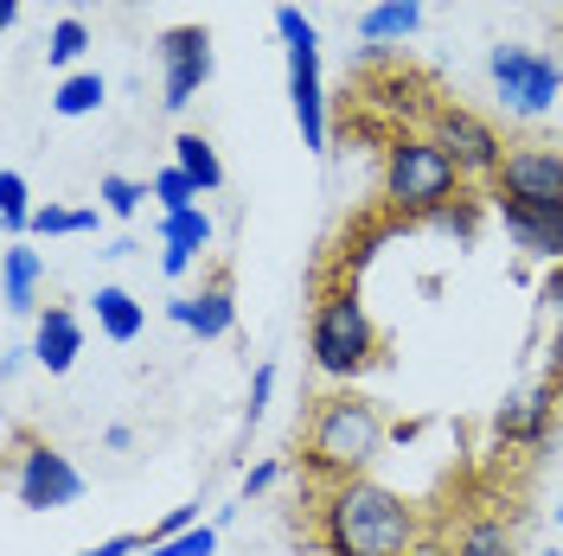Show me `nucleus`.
<instances>
[{
  "instance_id": "a878e982",
  "label": "nucleus",
  "mask_w": 563,
  "mask_h": 556,
  "mask_svg": "<svg viewBox=\"0 0 563 556\" xmlns=\"http://www.w3.org/2000/svg\"><path fill=\"white\" fill-rule=\"evenodd\" d=\"M147 556H218V524H192L179 537H161V544H147Z\"/></svg>"
},
{
  "instance_id": "e433bc0d",
  "label": "nucleus",
  "mask_w": 563,
  "mask_h": 556,
  "mask_svg": "<svg viewBox=\"0 0 563 556\" xmlns=\"http://www.w3.org/2000/svg\"><path fill=\"white\" fill-rule=\"evenodd\" d=\"M410 556H455V544H449V537H422Z\"/></svg>"
},
{
  "instance_id": "9b49d317",
  "label": "nucleus",
  "mask_w": 563,
  "mask_h": 556,
  "mask_svg": "<svg viewBox=\"0 0 563 556\" xmlns=\"http://www.w3.org/2000/svg\"><path fill=\"white\" fill-rule=\"evenodd\" d=\"M558 378L531 383L519 397H506L499 410H493V442L499 448H544V435H551V416H558Z\"/></svg>"
},
{
  "instance_id": "4468645a",
  "label": "nucleus",
  "mask_w": 563,
  "mask_h": 556,
  "mask_svg": "<svg viewBox=\"0 0 563 556\" xmlns=\"http://www.w3.org/2000/svg\"><path fill=\"white\" fill-rule=\"evenodd\" d=\"M38 276H45V256H38L26 237H13L7 256H0V301H7V313L38 308Z\"/></svg>"
},
{
  "instance_id": "393cba45",
  "label": "nucleus",
  "mask_w": 563,
  "mask_h": 556,
  "mask_svg": "<svg viewBox=\"0 0 563 556\" xmlns=\"http://www.w3.org/2000/svg\"><path fill=\"white\" fill-rule=\"evenodd\" d=\"M147 186H154V199H161V218H167V211H192L199 199H206V192H199L192 179L179 174V167H161V174L147 179Z\"/></svg>"
},
{
  "instance_id": "6ab92c4d",
  "label": "nucleus",
  "mask_w": 563,
  "mask_h": 556,
  "mask_svg": "<svg viewBox=\"0 0 563 556\" xmlns=\"http://www.w3.org/2000/svg\"><path fill=\"white\" fill-rule=\"evenodd\" d=\"M103 103H109V77L103 70H70V77H58V90H52V109H58L65 122L97 115Z\"/></svg>"
},
{
  "instance_id": "58836bf2",
  "label": "nucleus",
  "mask_w": 563,
  "mask_h": 556,
  "mask_svg": "<svg viewBox=\"0 0 563 556\" xmlns=\"http://www.w3.org/2000/svg\"><path fill=\"white\" fill-rule=\"evenodd\" d=\"M20 26V0H0V33H13Z\"/></svg>"
},
{
  "instance_id": "bb28decb",
  "label": "nucleus",
  "mask_w": 563,
  "mask_h": 556,
  "mask_svg": "<svg viewBox=\"0 0 563 556\" xmlns=\"http://www.w3.org/2000/svg\"><path fill=\"white\" fill-rule=\"evenodd\" d=\"M276 38H282V45H320L314 20H308L295 0H282V7H276Z\"/></svg>"
},
{
  "instance_id": "f8f14e48",
  "label": "nucleus",
  "mask_w": 563,
  "mask_h": 556,
  "mask_svg": "<svg viewBox=\"0 0 563 556\" xmlns=\"http://www.w3.org/2000/svg\"><path fill=\"white\" fill-rule=\"evenodd\" d=\"M493 218L531 263H563V205H526V199H493Z\"/></svg>"
},
{
  "instance_id": "7c9ffc66",
  "label": "nucleus",
  "mask_w": 563,
  "mask_h": 556,
  "mask_svg": "<svg viewBox=\"0 0 563 556\" xmlns=\"http://www.w3.org/2000/svg\"><path fill=\"white\" fill-rule=\"evenodd\" d=\"M192 524H199V505H174L167 519L147 531V544H161V537H179V531H192Z\"/></svg>"
},
{
  "instance_id": "0eeeda50",
  "label": "nucleus",
  "mask_w": 563,
  "mask_h": 556,
  "mask_svg": "<svg viewBox=\"0 0 563 556\" xmlns=\"http://www.w3.org/2000/svg\"><path fill=\"white\" fill-rule=\"evenodd\" d=\"M13 499L26 512H65V505L84 499V474H77V460L65 448L20 442V454H13Z\"/></svg>"
},
{
  "instance_id": "ea45409f",
  "label": "nucleus",
  "mask_w": 563,
  "mask_h": 556,
  "mask_svg": "<svg viewBox=\"0 0 563 556\" xmlns=\"http://www.w3.org/2000/svg\"><path fill=\"white\" fill-rule=\"evenodd\" d=\"M558 524H563V487H558Z\"/></svg>"
},
{
  "instance_id": "6e6552de",
  "label": "nucleus",
  "mask_w": 563,
  "mask_h": 556,
  "mask_svg": "<svg viewBox=\"0 0 563 556\" xmlns=\"http://www.w3.org/2000/svg\"><path fill=\"white\" fill-rule=\"evenodd\" d=\"M154 52H161V103L179 115L211 84V33L206 26H167L154 38Z\"/></svg>"
},
{
  "instance_id": "72a5a7b5",
  "label": "nucleus",
  "mask_w": 563,
  "mask_h": 556,
  "mask_svg": "<svg viewBox=\"0 0 563 556\" xmlns=\"http://www.w3.org/2000/svg\"><path fill=\"white\" fill-rule=\"evenodd\" d=\"M192 263H199L192 249H174V244H161V276H167V281H186V276H192Z\"/></svg>"
},
{
  "instance_id": "37998d69",
  "label": "nucleus",
  "mask_w": 563,
  "mask_h": 556,
  "mask_svg": "<svg viewBox=\"0 0 563 556\" xmlns=\"http://www.w3.org/2000/svg\"><path fill=\"white\" fill-rule=\"evenodd\" d=\"M135 7H141V0H135Z\"/></svg>"
},
{
  "instance_id": "aec40b11",
  "label": "nucleus",
  "mask_w": 563,
  "mask_h": 556,
  "mask_svg": "<svg viewBox=\"0 0 563 556\" xmlns=\"http://www.w3.org/2000/svg\"><path fill=\"white\" fill-rule=\"evenodd\" d=\"M174 167L192 179L199 192H218V186H224V160H218V147H211L206 135H192V129L174 135Z\"/></svg>"
},
{
  "instance_id": "2eb2a0df",
  "label": "nucleus",
  "mask_w": 563,
  "mask_h": 556,
  "mask_svg": "<svg viewBox=\"0 0 563 556\" xmlns=\"http://www.w3.org/2000/svg\"><path fill=\"white\" fill-rule=\"evenodd\" d=\"M90 313H97V333L115 340V346H135L141 326H147V308H141L129 288H115V281H103V288L90 294Z\"/></svg>"
},
{
  "instance_id": "c85d7f7f",
  "label": "nucleus",
  "mask_w": 563,
  "mask_h": 556,
  "mask_svg": "<svg viewBox=\"0 0 563 556\" xmlns=\"http://www.w3.org/2000/svg\"><path fill=\"white\" fill-rule=\"evenodd\" d=\"M474 218H481V211H474V199L461 192L455 205H442L435 218H429V224H435V231H449V237H461V244H467V237H474Z\"/></svg>"
},
{
  "instance_id": "9d476101",
  "label": "nucleus",
  "mask_w": 563,
  "mask_h": 556,
  "mask_svg": "<svg viewBox=\"0 0 563 556\" xmlns=\"http://www.w3.org/2000/svg\"><path fill=\"white\" fill-rule=\"evenodd\" d=\"M288 52V109L308 154H327L333 122H327V77H320V45H282Z\"/></svg>"
},
{
  "instance_id": "a19ab883",
  "label": "nucleus",
  "mask_w": 563,
  "mask_h": 556,
  "mask_svg": "<svg viewBox=\"0 0 563 556\" xmlns=\"http://www.w3.org/2000/svg\"><path fill=\"white\" fill-rule=\"evenodd\" d=\"M558 38H563V13H558Z\"/></svg>"
},
{
  "instance_id": "7ed1b4c3",
  "label": "nucleus",
  "mask_w": 563,
  "mask_h": 556,
  "mask_svg": "<svg viewBox=\"0 0 563 556\" xmlns=\"http://www.w3.org/2000/svg\"><path fill=\"white\" fill-rule=\"evenodd\" d=\"M461 167L449 160V147L429 129H390L385 135V160H378V199L390 218H435L442 205L461 199Z\"/></svg>"
},
{
  "instance_id": "2f4dec72",
  "label": "nucleus",
  "mask_w": 563,
  "mask_h": 556,
  "mask_svg": "<svg viewBox=\"0 0 563 556\" xmlns=\"http://www.w3.org/2000/svg\"><path fill=\"white\" fill-rule=\"evenodd\" d=\"M276 480H282V460H256L244 474V499H263V492H276Z\"/></svg>"
},
{
  "instance_id": "c9c22d12",
  "label": "nucleus",
  "mask_w": 563,
  "mask_h": 556,
  "mask_svg": "<svg viewBox=\"0 0 563 556\" xmlns=\"http://www.w3.org/2000/svg\"><path fill=\"white\" fill-rule=\"evenodd\" d=\"M167 320H174V326H192V294H174V301H167Z\"/></svg>"
},
{
  "instance_id": "20e7f679",
  "label": "nucleus",
  "mask_w": 563,
  "mask_h": 556,
  "mask_svg": "<svg viewBox=\"0 0 563 556\" xmlns=\"http://www.w3.org/2000/svg\"><path fill=\"white\" fill-rule=\"evenodd\" d=\"M308 358H314L320 378L340 383V390H352V383L385 358L378 320L365 313V301H358V288H352V281L320 288L314 313H308Z\"/></svg>"
},
{
  "instance_id": "dca6fc26",
  "label": "nucleus",
  "mask_w": 563,
  "mask_h": 556,
  "mask_svg": "<svg viewBox=\"0 0 563 556\" xmlns=\"http://www.w3.org/2000/svg\"><path fill=\"white\" fill-rule=\"evenodd\" d=\"M449 544H455V556H519L512 519H499V512H467Z\"/></svg>"
},
{
  "instance_id": "4c0bfd02",
  "label": "nucleus",
  "mask_w": 563,
  "mask_h": 556,
  "mask_svg": "<svg viewBox=\"0 0 563 556\" xmlns=\"http://www.w3.org/2000/svg\"><path fill=\"white\" fill-rule=\"evenodd\" d=\"M20 365H26V346H7V352H0V378H13Z\"/></svg>"
},
{
  "instance_id": "4be33fe9",
  "label": "nucleus",
  "mask_w": 563,
  "mask_h": 556,
  "mask_svg": "<svg viewBox=\"0 0 563 556\" xmlns=\"http://www.w3.org/2000/svg\"><path fill=\"white\" fill-rule=\"evenodd\" d=\"M211 237H218V224H211V211H206V205L167 211V218H161V244H174V249H192V256H206Z\"/></svg>"
},
{
  "instance_id": "5701e85b",
  "label": "nucleus",
  "mask_w": 563,
  "mask_h": 556,
  "mask_svg": "<svg viewBox=\"0 0 563 556\" xmlns=\"http://www.w3.org/2000/svg\"><path fill=\"white\" fill-rule=\"evenodd\" d=\"M84 52H90V26H84V20H58V26L45 33V65L65 70V77H70V65H77Z\"/></svg>"
},
{
  "instance_id": "423d86ee",
  "label": "nucleus",
  "mask_w": 563,
  "mask_h": 556,
  "mask_svg": "<svg viewBox=\"0 0 563 556\" xmlns=\"http://www.w3.org/2000/svg\"><path fill=\"white\" fill-rule=\"evenodd\" d=\"M422 129L449 147V160L461 167V179H487V186H493L499 167H506V154H512L487 115H474V109H461V103H435Z\"/></svg>"
},
{
  "instance_id": "f704fd0d",
  "label": "nucleus",
  "mask_w": 563,
  "mask_h": 556,
  "mask_svg": "<svg viewBox=\"0 0 563 556\" xmlns=\"http://www.w3.org/2000/svg\"><path fill=\"white\" fill-rule=\"evenodd\" d=\"M109 448L122 454V448H135V429H129V422H109V435H103Z\"/></svg>"
},
{
  "instance_id": "b1692460",
  "label": "nucleus",
  "mask_w": 563,
  "mask_h": 556,
  "mask_svg": "<svg viewBox=\"0 0 563 556\" xmlns=\"http://www.w3.org/2000/svg\"><path fill=\"white\" fill-rule=\"evenodd\" d=\"M97 199H103L109 218H135L141 199H154V186H141V179L129 174H103V186H97Z\"/></svg>"
},
{
  "instance_id": "79ce46f5",
  "label": "nucleus",
  "mask_w": 563,
  "mask_h": 556,
  "mask_svg": "<svg viewBox=\"0 0 563 556\" xmlns=\"http://www.w3.org/2000/svg\"><path fill=\"white\" fill-rule=\"evenodd\" d=\"M544 556H558V551H544Z\"/></svg>"
},
{
  "instance_id": "c756f323",
  "label": "nucleus",
  "mask_w": 563,
  "mask_h": 556,
  "mask_svg": "<svg viewBox=\"0 0 563 556\" xmlns=\"http://www.w3.org/2000/svg\"><path fill=\"white\" fill-rule=\"evenodd\" d=\"M538 308H544V320H551V333L563 340V263L544 269V281H538Z\"/></svg>"
},
{
  "instance_id": "a211bd4d",
  "label": "nucleus",
  "mask_w": 563,
  "mask_h": 556,
  "mask_svg": "<svg viewBox=\"0 0 563 556\" xmlns=\"http://www.w3.org/2000/svg\"><path fill=\"white\" fill-rule=\"evenodd\" d=\"M231 326H238V301H231V276L218 269V276L192 294V326H186V333H199V340H224Z\"/></svg>"
},
{
  "instance_id": "ddd939ff",
  "label": "nucleus",
  "mask_w": 563,
  "mask_h": 556,
  "mask_svg": "<svg viewBox=\"0 0 563 556\" xmlns=\"http://www.w3.org/2000/svg\"><path fill=\"white\" fill-rule=\"evenodd\" d=\"M84 352V320L70 308H45L38 313V333H33V358L45 365V378H65Z\"/></svg>"
},
{
  "instance_id": "f257e3e1",
  "label": "nucleus",
  "mask_w": 563,
  "mask_h": 556,
  "mask_svg": "<svg viewBox=\"0 0 563 556\" xmlns=\"http://www.w3.org/2000/svg\"><path fill=\"white\" fill-rule=\"evenodd\" d=\"M314 544L320 556H410L422 544V512L372 474L333 480L314 499Z\"/></svg>"
},
{
  "instance_id": "cd10ccee",
  "label": "nucleus",
  "mask_w": 563,
  "mask_h": 556,
  "mask_svg": "<svg viewBox=\"0 0 563 556\" xmlns=\"http://www.w3.org/2000/svg\"><path fill=\"white\" fill-rule=\"evenodd\" d=\"M269 397H276V365L263 358L256 365V378H250V403H244V429H256V422L269 416Z\"/></svg>"
},
{
  "instance_id": "412c9836",
  "label": "nucleus",
  "mask_w": 563,
  "mask_h": 556,
  "mask_svg": "<svg viewBox=\"0 0 563 556\" xmlns=\"http://www.w3.org/2000/svg\"><path fill=\"white\" fill-rule=\"evenodd\" d=\"M33 186H26V174H20V167H7V174H0V231H7V244H13V237H26V231H33Z\"/></svg>"
},
{
  "instance_id": "f03ea898",
  "label": "nucleus",
  "mask_w": 563,
  "mask_h": 556,
  "mask_svg": "<svg viewBox=\"0 0 563 556\" xmlns=\"http://www.w3.org/2000/svg\"><path fill=\"white\" fill-rule=\"evenodd\" d=\"M378 454H385V416H378L372 397H358V390H327L314 410H308V429H301V467L314 474L320 487L372 474Z\"/></svg>"
},
{
  "instance_id": "f3484780",
  "label": "nucleus",
  "mask_w": 563,
  "mask_h": 556,
  "mask_svg": "<svg viewBox=\"0 0 563 556\" xmlns=\"http://www.w3.org/2000/svg\"><path fill=\"white\" fill-rule=\"evenodd\" d=\"M422 26V0H372L365 13H358V38L365 45H397V38H410Z\"/></svg>"
},
{
  "instance_id": "1a4fd4ad",
  "label": "nucleus",
  "mask_w": 563,
  "mask_h": 556,
  "mask_svg": "<svg viewBox=\"0 0 563 556\" xmlns=\"http://www.w3.org/2000/svg\"><path fill=\"white\" fill-rule=\"evenodd\" d=\"M493 199H526V205H563V147L519 141L493 179Z\"/></svg>"
},
{
  "instance_id": "473e14b6",
  "label": "nucleus",
  "mask_w": 563,
  "mask_h": 556,
  "mask_svg": "<svg viewBox=\"0 0 563 556\" xmlns=\"http://www.w3.org/2000/svg\"><path fill=\"white\" fill-rule=\"evenodd\" d=\"M135 551H147V537L122 531V537H103V544H90V551H77V556H135Z\"/></svg>"
},
{
  "instance_id": "39448f33",
  "label": "nucleus",
  "mask_w": 563,
  "mask_h": 556,
  "mask_svg": "<svg viewBox=\"0 0 563 556\" xmlns=\"http://www.w3.org/2000/svg\"><path fill=\"white\" fill-rule=\"evenodd\" d=\"M487 77H493V97L506 115H544L563 90V65L531 52V45H493L487 52Z\"/></svg>"
}]
</instances>
